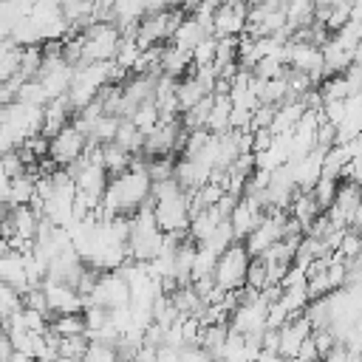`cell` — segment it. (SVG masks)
Returning a JSON list of instances; mask_svg holds the SVG:
<instances>
[{
  "label": "cell",
  "instance_id": "1",
  "mask_svg": "<svg viewBox=\"0 0 362 362\" xmlns=\"http://www.w3.org/2000/svg\"><path fill=\"white\" fill-rule=\"evenodd\" d=\"M150 192H153V181L147 175V167H144V158H133V164L116 175H110L107 181V189L102 195V204H99V212L105 218H113V215H133L136 209L147 206L150 204Z\"/></svg>",
  "mask_w": 362,
  "mask_h": 362
},
{
  "label": "cell",
  "instance_id": "2",
  "mask_svg": "<svg viewBox=\"0 0 362 362\" xmlns=\"http://www.w3.org/2000/svg\"><path fill=\"white\" fill-rule=\"evenodd\" d=\"M150 209L156 215V223L164 235H187L189 226V192L175 181H156L150 192Z\"/></svg>",
  "mask_w": 362,
  "mask_h": 362
},
{
  "label": "cell",
  "instance_id": "3",
  "mask_svg": "<svg viewBox=\"0 0 362 362\" xmlns=\"http://www.w3.org/2000/svg\"><path fill=\"white\" fill-rule=\"evenodd\" d=\"M164 232L156 223V215L147 206L136 209L133 215H127V257L136 263H150L161 246H164Z\"/></svg>",
  "mask_w": 362,
  "mask_h": 362
},
{
  "label": "cell",
  "instance_id": "4",
  "mask_svg": "<svg viewBox=\"0 0 362 362\" xmlns=\"http://www.w3.org/2000/svg\"><path fill=\"white\" fill-rule=\"evenodd\" d=\"M76 37L79 45V62H113L119 42H122V28L110 20H96L82 31H68Z\"/></svg>",
  "mask_w": 362,
  "mask_h": 362
},
{
  "label": "cell",
  "instance_id": "5",
  "mask_svg": "<svg viewBox=\"0 0 362 362\" xmlns=\"http://www.w3.org/2000/svg\"><path fill=\"white\" fill-rule=\"evenodd\" d=\"M42 107L45 105H28V102H8L0 105V136L11 144L20 147L25 139L42 133Z\"/></svg>",
  "mask_w": 362,
  "mask_h": 362
},
{
  "label": "cell",
  "instance_id": "6",
  "mask_svg": "<svg viewBox=\"0 0 362 362\" xmlns=\"http://www.w3.org/2000/svg\"><path fill=\"white\" fill-rule=\"evenodd\" d=\"M110 71H113V62H76L74 65V76L65 93L74 113L90 105L102 93V88L110 85Z\"/></svg>",
  "mask_w": 362,
  "mask_h": 362
},
{
  "label": "cell",
  "instance_id": "7",
  "mask_svg": "<svg viewBox=\"0 0 362 362\" xmlns=\"http://www.w3.org/2000/svg\"><path fill=\"white\" fill-rule=\"evenodd\" d=\"M40 209L34 204H17V206H8L6 215L0 218V235L20 252H28L34 246V238H37V229H40Z\"/></svg>",
  "mask_w": 362,
  "mask_h": 362
},
{
  "label": "cell",
  "instance_id": "8",
  "mask_svg": "<svg viewBox=\"0 0 362 362\" xmlns=\"http://www.w3.org/2000/svg\"><path fill=\"white\" fill-rule=\"evenodd\" d=\"M184 11L181 8H173V6H164V8H156V11H147L136 25H133V37L141 48H156V45H164L173 40V31L175 25L181 23Z\"/></svg>",
  "mask_w": 362,
  "mask_h": 362
},
{
  "label": "cell",
  "instance_id": "9",
  "mask_svg": "<svg viewBox=\"0 0 362 362\" xmlns=\"http://www.w3.org/2000/svg\"><path fill=\"white\" fill-rule=\"evenodd\" d=\"M249 252L243 246V240H235L232 246H226L212 269V283L221 291H238L246 286V272H249Z\"/></svg>",
  "mask_w": 362,
  "mask_h": 362
},
{
  "label": "cell",
  "instance_id": "10",
  "mask_svg": "<svg viewBox=\"0 0 362 362\" xmlns=\"http://www.w3.org/2000/svg\"><path fill=\"white\" fill-rule=\"evenodd\" d=\"M88 150V136L74 124L68 122L65 127H59L54 136H48V153L45 158L54 164V167H62L68 170L71 164H76Z\"/></svg>",
  "mask_w": 362,
  "mask_h": 362
},
{
  "label": "cell",
  "instance_id": "11",
  "mask_svg": "<svg viewBox=\"0 0 362 362\" xmlns=\"http://www.w3.org/2000/svg\"><path fill=\"white\" fill-rule=\"evenodd\" d=\"M88 303H96V305H102L107 311L122 308V305H130V286H127L124 274L119 269L99 272L90 294H88Z\"/></svg>",
  "mask_w": 362,
  "mask_h": 362
},
{
  "label": "cell",
  "instance_id": "12",
  "mask_svg": "<svg viewBox=\"0 0 362 362\" xmlns=\"http://www.w3.org/2000/svg\"><path fill=\"white\" fill-rule=\"evenodd\" d=\"M249 20V0H223L212 8V37H240L246 34Z\"/></svg>",
  "mask_w": 362,
  "mask_h": 362
},
{
  "label": "cell",
  "instance_id": "13",
  "mask_svg": "<svg viewBox=\"0 0 362 362\" xmlns=\"http://www.w3.org/2000/svg\"><path fill=\"white\" fill-rule=\"evenodd\" d=\"M42 297H45V308L51 317L57 314H79L88 305V297H82L74 286L59 283V280H42L40 283Z\"/></svg>",
  "mask_w": 362,
  "mask_h": 362
},
{
  "label": "cell",
  "instance_id": "14",
  "mask_svg": "<svg viewBox=\"0 0 362 362\" xmlns=\"http://www.w3.org/2000/svg\"><path fill=\"white\" fill-rule=\"evenodd\" d=\"M263 215H266V206H263L257 198H252V195H240V198L235 201V206L229 209V226H232L235 238L243 240V238L263 221Z\"/></svg>",
  "mask_w": 362,
  "mask_h": 362
},
{
  "label": "cell",
  "instance_id": "15",
  "mask_svg": "<svg viewBox=\"0 0 362 362\" xmlns=\"http://www.w3.org/2000/svg\"><path fill=\"white\" fill-rule=\"evenodd\" d=\"M311 334H314V328H311V322H308L303 314L288 317V320L277 328V354L294 359L297 351L303 348V342H305Z\"/></svg>",
  "mask_w": 362,
  "mask_h": 362
},
{
  "label": "cell",
  "instance_id": "16",
  "mask_svg": "<svg viewBox=\"0 0 362 362\" xmlns=\"http://www.w3.org/2000/svg\"><path fill=\"white\" fill-rule=\"evenodd\" d=\"M0 283L17 288V291H28L34 288L31 286V277H28V266H25V252L8 246L0 252Z\"/></svg>",
  "mask_w": 362,
  "mask_h": 362
},
{
  "label": "cell",
  "instance_id": "17",
  "mask_svg": "<svg viewBox=\"0 0 362 362\" xmlns=\"http://www.w3.org/2000/svg\"><path fill=\"white\" fill-rule=\"evenodd\" d=\"M158 74H164L170 79H184L187 74H192V51L164 42L158 51Z\"/></svg>",
  "mask_w": 362,
  "mask_h": 362
},
{
  "label": "cell",
  "instance_id": "18",
  "mask_svg": "<svg viewBox=\"0 0 362 362\" xmlns=\"http://www.w3.org/2000/svg\"><path fill=\"white\" fill-rule=\"evenodd\" d=\"M229 116H232L229 93H226V90H215V93H212V105H209V116H206L204 130H209V133H226V130H229Z\"/></svg>",
  "mask_w": 362,
  "mask_h": 362
},
{
  "label": "cell",
  "instance_id": "19",
  "mask_svg": "<svg viewBox=\"0 0 362 362\" xmlns=\"http://www.w3.org/2000/svg\"><path fill=\"white\" fill-rule=\"evenodd\" d=\"M204 96H209V90H206L192 74H187L184 79H178V82H175V105H178V116H181L184 110H189L192 105H198Z\"/></svg>",
  "mask_w": 362,
  "mask_h": 362
},
{
  "label": "cell",
  "instance_id": "20",
  "mask_svg": "<svg viewBox=\"0 0 362 362\" xmlns=\"http://www.w3.org/2000/svg\"><path fill=\"white\" fill-rule=\"evenodd\" d=\"M286 28L294 34L297 28H305L314 23V0H283Z\"/></svg>",
  "mask_w": 362,
  "mask_h": 362
},
{
  "label": "cell",
  "instance_id": "21",
  "mask_svg": "<svg viewBox=\"0 0 362 362\" xmlns=\"http://www.w3.org/2000/svg\"><path fill=\"white\" fill-rule=\"evenodd\" d=\"M113 144H119L122 150H127L130 156H141V144H144V133L130 122V119H119Z\"/></svg>",
  "mask_w": 362,
  "mask_h": 362
},
{
  "label": "cell",
  "instance_id": "22",
  "mask_svg": "<svg viewBox=\"0 0 362 362\" xmlns=\"http://www.w3.org/2000/svg\"><path fill=\"white\" fill-rule=\"evenodd\" d=\"M48 331H51L54 337H59V339H62V337H88L82 311H79V314H57V317H51Z\"/></svg>",
  "mask_w": 362,
  "mask_h": 362
},
{
  "label": "cell",
  "instance_id": "23",
  "mask_svg": "<svg viewBox=\"0 0 362 362\" xmlns=\"http://www.w3.org/2000/svg\"><path fill=\"white\" fill-rule=\"evenodd\" d=\"M99 158H102V164H105V170L110 173V175H116V173H122V170H127L130 164H133V158L136 156H130L127 150H122L119 144H102L99 147Z\"/></svg>",
  "mask_w": 362,
  "mask_h": 362
},
{
  "label": "cell",
  "instance_id": "24",
  "mask_svg": "<svg viewBox=\"0 0 362 362\" xmlns=\"http://www.w3.org/2000/svg\"><path fill=\"white\" fill-rule=\"evenodd\" d=\"M23 308V291L0 283V325H6Z\"/></svg>",
  "mask_w": 362,
  "mask_h": 362
},
{
  "label": "cell",
  "instance_id": "25",
  "mask_svg": "<svg viewBox=\"0 0 362 362\" xmlns=\"http://www.w3.org/2000/svg\"><path fill=\"white\" fill-rule=\"evenodd\" d=\"M124 119H130V122H133V124H136V127H139V130L147 136V133H150V130L158 124V119H161V116H158L156 102H144V105H139V107H136L130 116H124Z\"/></svg>",
  "mask_w": 362,
  "mask_h": 362
},
{
  "label": "cell",
  "instance_id": "26",
  "mask_svg": "<svg viewBox=\"0 0 362 362\" xmlns=\"http://www.w3.org/2000/svg\"><path fill=\"white\" fill-rule=\"evenodd\" d=\"M246 288H255V291H266L269 288V263L263 257H252L249 260Z\"/></svg>",
  "mask_w": 362,
  "mask_h": 362
},
{
  "label": "cell",
  "instance_id": "27",
  "mask_svg": "<svg viewBox=\"0 0 362 362\" xmlns=\"http://www.w3.org/2000/svg\"><path fill=\"white\" fill-rule=\"evenodd\" d=\"M215 45H218V37H206L201 40L195 48H192V68H201V65H212L215 62Z\"/></svg>",
  "mask_w": 362,
  "mask_h": 362
},
{
  "label": "cell",
  "instance_id": "28",
  "mask_svg": "<svg viewBox=\"0 0 362 362\" xmlns=\"http://www.w3.org/2000/svg\"><path fill=\"white\" fill-rule=\"evenodd\" d=\"M8 206H11V178L0 173V218L6 215Z\"/></svg>",
  "mask_w": 362,
  "mask_h": 362
},
{
  "label": "cell",
  "instance_id": "29",
  "mask_svg": "<svg viewBox=\"0 0 362 362\" xmlns=\"http://www.w3.org/2000/svg\"><path fill=\"white\" fill-rule=\"evenodd\" d=\"M25 362H42V359H25Z\"/></svg>",
  "mask_w": 362,
  "mask_h": 362
},
{
  "label": "cell",
  "instance_id": "30",
  "mask_svg": "<svg viewBox=\"0 0 362 362\" xmlns=\"http://www.w3.org/2000/svg\"><path fill=\"white\" fill-rule=\"evenodd\" d=\"M3 42H6V40H3ZM3 42H0V45H3Z\"/></svg>",
  "mask_w": 362,
  "mask_h": 362
}]
</instances>
